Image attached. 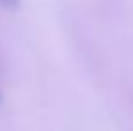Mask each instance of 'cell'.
<instances>
[{"label": "cell", "mask_w": 133, "mask_h": 131, "mask_svg": "<svg viewBox=\"0 0 133 131\" xmlns=\"http://www.w3.org/2000/svg\"><path fill=\"white\" fill-rule=\"evenodd\" d=\"M18 2H20V0H0V7L15 9V7H18Z\"/></svg>", "instance_id": "cell-1"}]
</instances>
